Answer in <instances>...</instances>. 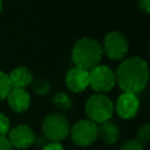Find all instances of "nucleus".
I'll return each instance as SVG.
<instances>
[{"mask_svg":"<svg viewBox=\"0 0 150 150\" xmlns=\"http://www.w3.org/2000/svg\"><path fill=\"white\" fill-rule=\"evenodd\" d=\"M1 11H2V1L0 0V13H1Z\"/></svg>","mask_w":150,"mask_h":150,"instance_id":"nucleus-23","label":"nucleus"},{"mask_svg":"<svg viewBox=\"0 0 150 150\" xmlns=\"http://www.w3.org/2000/svg\"><path fill=\"white\" fill-rule=\"evenodd\" d=\"M114 108H116V110L121 117H123L125 120L132 118L138 111L139 100L136 96V94L123 93L122 95L118 96V98L116 101V105Z\"/></svg>","mask_w":150,"mask_h":150,"instance_id":"nucleus-9","label":"nucleus"},{"mask_svg":"<svg viewBox=\"0 0 150 150\" xmlns=\"http://www.w3.org/2000/svg\"><path fill=\"white\" fill-rule=\"evenodd\" d=\"M42 150H64V149L59 142H49L43 145Z\"/></svg>","mask_w":150,"mask_h":150,"instance_id":"nucleus-21","label":"nucleus"},{"mask_svg":"<svg viewBox=\"0 0 150 150\" xmlns=\"http://www.w3.org/2000/svg\"><path fill=\"white\" fill-rule=\"evenodd\" d=\"M136 141H138L142 144L148 143L150 141V125L149 124H144L138 129L136 134Z\"/></svg>","mask_w":150,"mask_h":150,"instance_id":"nucleus-16","label":"nucleus"},{"mask_svg":"<svg viewBox=\"0 0 150 150\" xmlns=\"http://www.w3.org/2000/svg\"><path fill=\"white\" fill-rule=\"evenodd\" d=\"M116 83L115 73L108 67L98 64L89 70V86L97 93L103 94L112 89Z\"/></svg>","mask_w":150,"mask_h":150,"instance_id":"nucleus-5","label":"nucleus"},{"mask_svg":"<svg viewBox=\"0 0 150 150\" xmlns=\"http://www.w3.org/2000/svg\"><path fill=\"white\" fill-rule=\"evenodd\" d=\"M115 79L123 93L137 94L142 91L148 83V64L138 56L127 59L118 66L115 73Z\"/></svg>","mask_w":150,"mask_h":150,"instance_id":"nucleus-1","label":"nucleus"},{"mask_svg":"<svg viewBox=\"0 0 150 150\" xmlns=\"http://www.w3.org/2000/svg\"><path fill=\"white\" fill-rule=\"evenodd\" d=\"M73 142L79 146H89L97 138V125L90 120H81L70 129Z\"/></svg>","mask_w":150,"mask_h":150,"instance_id":"nucleus-6","label":"nucleus"},{"mask_svg":"<svg viewBox=\"0 0 150 150\" xmlns=\"http://www.w3.org/2000/svg\"><path fill=\"white\" fill-rule=\"evenodd\" d=\"M66 86L74 93H81L89 87V71L79 67L71 68L66 75Z\"/></svg>","mask_w":150,"mask_h":150,"instance_id":"nucleus-10","label":"nucleus"},{"mask_svg":"<svg viewBox=\"0 0 150 150\" xmlns=\"http://www.w3.org/2000/svg\"><path fill=\"white\" fill-rule=\"evenodd\" d=\"M9 142L13 148L27 149L35 141V134L30 127L25 124H19L9 131Z\"/></svg>","mask_w":150,"mask_h":150,"instance_id":"nucleus-8","label":"nucleus"},{"mask_svg":"<svg viewBox=\"0 0 150 150\" xmlns=\"http://www.w3.org/2000/svg\"><path fill=\"white\" fill-rule=\"evenodd\" d=\"M114 103L103 94H95L87 100L86 112L94 123H103L109 121L114 114Z\"/></svg>","mask_w":150,"mask_h":150,"instance_id":"nucleus-3","label":"nucleus"},{"mask_svg":"<svg viewBox=\"0 0 150 150\" xmlns=\"http://www.w3.org/2000/svg\"><path fill=\"white\" fill-rule=\"evenodd\" d=\"M6 98L11 109L16 112L26 111L30 105V96L23 88H12Z\"/></svg>","mask_w":150,"mask_h":150,"instance_id":"nucleus-11","label":"nucleus"},{"mask_svg":"<svg viewBox=\"0 0 150 150\" xmlns=\"http://www.w3.org/2000/svg\"><path fill=\"white\" fill-rule=\"evenodd\" d=\"M11 89H12V86H11L8 75L5 74L4 71H0V101L7 97Z\"/></svg>","mask_w":150,"mask_h":150,"instance_id":"nucleus-15","label":"nucleus"},{"mask_svg":"<svg viewBox=\"0 0 150 150\" xmlns=\"http://www.w3.org/2000/svg\"><path fill=\"white\" fill-rule=\"evenodd\" d=\"M97 137L107 144H114L120 137V130L116 124L107 121L97 125Z\"/></svg>","mask_w":150,"mask_h":150,"instance_id":"nucleus-13","label":"nucleus"},{"mask_svg":"<svg viewBox=\"0 0 150 150\" xmlns=\"http://www.w3.org/2000/svg\"><path fill=\"white\" fill-rule=\"evenodd\" d=\"M138 7L143 13L149 14V12H150V0H138Z\"/></svg>","mask_w":150,"mask_h":150,"instance_id":"nucleus-22","label":"nucleus"},{"mask_svg":"<svg viewBox=\"0 0 150 150\" xmlns=\"http://www.w3.org/2000/svg\"><path fill=\"white\" fill-rule=\"evenodd\" d=\"M120 150H144L143 148V144L139 143L138 141L136 139H130V141H127L121 148Z\"/></svg>","mask_w":150,"mask_h":150,"instance_id":"nucleus-18","label":"nucleus"},{"mask_svg":"<svg viewBox=\"0 0 150 150\" xmlns=\"http://www.w3.org/2000/svg\"><path fill=\"white\" fill-rule=\"evenodd\" d=\"M9 120L0 112V136H6V134L9 131Z\"/></svg>","mask_w":150,"mask_h":150,"instance_id":"nucleus-19","label":"nucleus"},{"mask_svg":"<svg viewBox=\"0 0 150 150\" xmlns=\"http://www.w3.org/2000/svg\"><path fill=\"white\" fill-rule=\"evenodd\" d=\"M53 102H54V104H55L59 109H61V110H69V109L71 108V105H73L71 98H70L67 94H64V93H62V91L55 94V96H54V98H53Z\"/></svg>","mask_w":150,"mask_h":150,"instance_id":"nucleus-14","label":"nucleus"},{"mask_svg":"<svg viewBox=\"0 0 150 150\" xmlns=\"http://www.w3.org/2000/svg\"><path fill=\"white\" fill-rule=\"evenodd\" d=\"M33 89H34V91H35L36 94H39V95H45V94H47V93L49 91L50 87H49V83H48L46 80L40 79V80H38V81L34 82Z\"/></svg>","mask_w":150,"mask_h":150,"instance_id":"nucleus-17","label":"nucleus"},{"mask_svg":"<svg viewBox=\"0 0 150 150\" xmlns=\"http://www.w3.org/2000/svg\"><path fill=\"white\" fill-rule=\"evenodd\" d=\"M12 88H26L33 81V74L26 67H18L8 75Z\"/></svg>","mask_w":150,"mask_h":150,"instance_id":"nucleus-12","label":"nucleus"},{"mask_svg":"<svg viewBox=\"0 0 150 150\" xmlns=\"http://www.w3.org/2000/svg\"><path fill=\"white\" fill-rule=\"evenodd\" d=\"M70 131L68 120L59 112H53L45 117L42 122V132L45 138L50 142H59L64 139Z\"/></svg>","mask_w":150,"mask_h":150,"instance_id":"nucleus-4","label":"nucleus"},{"mask_svg":"<svg viewBox=\"0 0 150 150\" xmlns=\"http://www.w3.org/2000/svg\"><path fill=\"white\" fill-rule=\"evenodd\" d=\"M102 54V46L98 41L90 38H82L75 42L71 50V59L75 67L89 71L100 64Z\"/></svg>","mask_w":150,"mask_h":150,"instance_id":"nucleus-2","label":"nucleus"},{"mask_svg":"<svg viewBox=\"0 0 150 150\" xmlns=\"http://www.w3.org/2000/svg\"><path fill=\"white\" fill-rule=\"evenodd\" d=\"M0 150H13L11 142L6 136H0Z\"/></svg>","mask_w":150,"mask_h":150,"instance_id":"nucleus-20","label":"nucleus"},{"mask_svg":"<svg viewBox=\"0 0 150 150\" xmlns=\"http://www.w3.org/2000/svg\"><path fill=\"white\" fill-rule=\"evenodd\" d=\"M128 41L120 32L112 30L109 32L103 41V48L102 50L114 60H120L125 56L128 53Z\"/></svg>","mask_w":150,"mask_h":150,"instance_id":"nucleus-7","label":"nucleus"}]
</instances>
